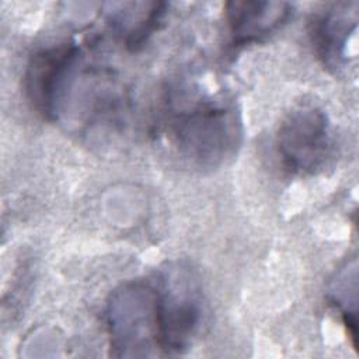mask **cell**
<instances>
[{"instance_id": "6da1fadb", "label": "cell", "mask_w": 359, "mask_h": 359, "mask_svg": "<svg viewBox=\"0 0 359 359\" xmlns=\"http://www.w3.org/2000/svg\"><path fill=\"white\" fill-rule=\"evenodd\" d=\"M282 164L296 174H314L325 165L331 151L327 115L317 107L303 105L286 115L276 135Z\"/></svg>"}, {"instance_id": "7a4b0ae2", "label": "cell", "mask_w": 359, "mask_h": 359, "mask_svg": "<svg viewBox=\"0 0 359 359\" xmlns=\"http://www.w3.org/2000/svg\"><path fill=\"white\" fill-rule=\"evenodd\" d=\"M178 147L199 163L215 164L236 144L238 130L230 109L203 102L184 112L174 122Z\"/></svg>"}, {"instance_id": "3957f363", "label": "cell", "mask_w": 359, "mask_h": 359, "mask_svg": "<svg viewBox=\"0 0 359 359\" xmlns=\"http://www.w3.org/2000/svg\"><path fill=\"white\" fill-rule=\"evenodd\" d=\"M156 289V320L158 348L167 353H180L191 344L201 321V303L192 276L174 273Z\"/></svg>"}, {"instance_id": "277c9868", "label": "cell", "mask_w": 359, "mask_h": 359, "mask_svg": "<svg viewBox=\"0 0 359 359\" xmlns=\"http://www.w3.org/2000/svg\"><path fill=\"white\" fill-rule=\"evenodd\" d=\"M79 49L73 43H62L34 53L24 73V88L32 108L43 118L52 119L76 66Z\"/></svg>"}, {"instance_id": "5b68a950", "label": "cell", "mask_w": 359, "mask_h": 359, "mask_svg": "<svg viewBox=\"0 0 359 359\" xmlns=\"http://www.w3.org/2000/svg\"><path fill=\"white\" fill-rule=\"evenodd\" d=\"M285 1H230L226 20L234 45L258 42L279 29L290 15Z\"/></svg>"}, {"instance_id": "8992f818", "label": "cell", "mask_w": 359, "mask_h": 359, "mask_svg": "<svg viewBox=\"0 0 359 359\" xmlns=\"http://www.w3.org/2000/svg\"><path fill=\"white\" fill-rule=\"evenodd\" d=\"M349 4H334L332 8L317 14L311 22V41L318 57L330 66H339L351 31L356 27V14Z\"/></svg>"}]
</instances>
